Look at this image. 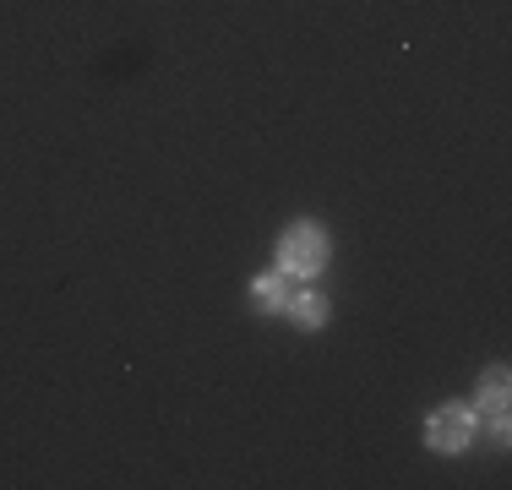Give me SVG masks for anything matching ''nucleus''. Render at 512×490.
I'll use <instances>...</instances> for the list:
<instances>
[{"label": "nucleus", "mask_w": 512, "mask_h": 490, "mask_svg": "<svg viewBox=\"0 0 512 490\" xmlns=\"http://www.w3.org/2000/svg\"><path fill=\"white\" fill-rule=\"evenodd\" d=\"M284 311L295 316V327H311V333L327 322V300H322L316 289H289V305H284Z\"/></svg>", "instance_id": "obj_5"}, {"label": "nucleus", "mask_w": 512, "mask_h": 490, "mask_svg": "<svg viewBox=\"0 0 512 490\" xmlns=\"http://www.w3.org/2000/svg\"><path fill=\"white\" fill-rule=\"evenodd\" d=\"M480 414H491V436L507 441V365H491L480 376Z\"/></svg>", "instance_id": "obj_3"}, {"label": "nucleus", "mask_w": 512, "mask_h": 490, "mask_svg": "<svg viewBox=\"0 0 512 490\" xmlns=\"http://www.w3.org/2000/svg\"><path fill=\"white\" fill-rule=\"evenodd\" d=\"M251 305H256L262 316L284 311V305H289V273H262V278H251Z\"/></svg>", "instance_id": "obj_4"}, {"label": "nucleus", "mask_w": 512, "mask_h": 490, "mask_svg": "<svg viewBox=\"0 0 512 490\" xmlns=\"http://www.w3.org/2000/svg\"><path fill=\"white\" fill-rule=\"evenodd\" d=\"M474 436H480V409L474 403H442L425 420V447L431 452H469Z\"/></svg>", "instance_id": "obj_2"}, {"label": "nucleus", "mask_w": 512, "mask_h": 490, "mask_svg": "<svg viewBox=\"0 0 512 490\" xmlns=\"http://www.w3.org/2000/svg\"><path fill=\"white\" fill-rule=\"evenodd\" d=\"M327 256H333V240H327V229L322 224H289L284 229V240H278V273H289V278H311L327 267Z\"/></svg>", "instance_id": "obj_1"}]
</instances>
